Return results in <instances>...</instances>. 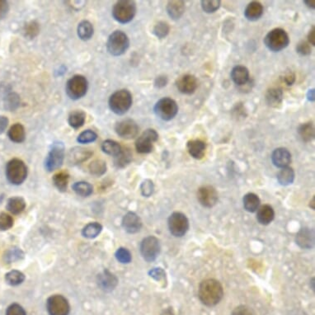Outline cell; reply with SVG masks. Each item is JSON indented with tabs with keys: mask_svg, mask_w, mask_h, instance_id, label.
Returning <instances> with one entry per match:
<instances>
[{
	"mask_svg": "<svg viewBox=\"0 0 315 315\" xmlns=\"http://www.w3.org/2000/svg\"><path fill=\"white\" fill-rule=\"evenodd\" d=\"M139 125L132 119H125L116 123L115 131L119 136L125 139H134L139 134Z\"/></svg>",
	"mask_w": 315,
	"mask_h": 315,
	"instance_id": "cell-14",
	"label": "cell"
},
{
	"mask_svg": "<svg viewBox=\"0 0 315 315\" xmlns=\"http://www.w3.org/2000/svg\"><path fill=\"white\" fill-rule=\"evenodd\" d=\"M74 193L80 197H87L92 195L93 192V186L87 182H77L72 186Z\"/></svg>",
	"mask_w": 315,
	"mask_h": 315,
	"instance_id": "cell-37",
	"label": "cell"
},
{
	"mask_svg": "<svg viewBox=\"0 0 315 315\" xmlns=\"http://www.w3.org/2000/svg\"><path fill=\"white\" fill-rule=\"evenodd\" d=\"M243 207L246 211L253 213L259 208L260 199L254 193H248L243 197Z\"/></svg>",
	"mask_w": 315,
	"mask_h": 315,
	"instance_id": "cell-32",
	"label": "cell"
},
{
	"mask_svg": "<svg viewBox=\"0 0 315 315\" xmlns=\"http://www.w3.org/2000/svg\"><path fill=\"white\" fill-rule=\"evenodd\" d=\"M297 53L302 56H308L311 53V47L308 42L302 41L297 45L296 47Z\"/></svg>",
	"mask_w": 315,
	"mask_h": 315,
	"instance_id": "cell-53",
	"label": "cell"
},
{
	"mask_svg": "<svg viewBox=\"0 0 315 315\" xmlns=\"http://www.w3.org/2000/svg\"><path fill=\"white\" fill-rule=\"evenodd\" d=\"M136 14V5L132 0H120L112 9V17L121 24H129Z\"/></svg>",
	"mask_w": 315,
	"mask_h": 315,
	"instance_id": "cell-3",
	"label": "cell"
},
{
	"mask_svg": "<svg viewBox=\"0 0 315 315\" xmlns=\"http://www.w3.org/2000/svg\"><path fill=\"white\" fill-rule=\"evenodd\" d=\"M263 6L262 4L257 1H253L246 7L244 10V16L248 21H257L261 19L263 14Z\"/></svg>",
	"mask_w": 315,
	"mask_h": 315,
	"instance_id": "cell-24",
	"label": "cell"
},
{
	"mask_svg": "<svg viewBox=\"0 0 315 315\" xmlns=\"http://www.w3.org/2000/svg\"><path fill=\"white\" fill-rule=\"evenodd\" d=\"M92 154L93 152L90 149L82 147H75L69 152L68 162L70 163V165L80 164L88 160Z\"/></svg>",
	"mask_w": 315,
	"mask_h": 315,
	"instance_id": "cell-21",
	"label": "cell"
},
{
	"mask_svg": "<svg viewBox=\"0 0 315 315\" xmlns=\"http://www.w3.org/2000/svg\"><path fill=\"white\" fill-rule=\"evenodd\" d=\"M271 161L276 167L284 169L291 163V153L287 148H277L271 153Z\"/></svg>",
	"mask_w": 315,
	"mask_h": 315,
	"instance_id": "cell-17",
	"label": "cell"
},
{
	"mask_svg": "<svg viewBox=\"0 0 315 315\" xmlns=\"http://www.w3.org/2000/svg\"><path fill=\"white\" fill-rule=\"evenodd\" d=\"M10 10V5L9 3L5 0H0V20L5 19Z\"/></svg>",
	"mask_w": 315,
	"mask_h": 315,
	"instance_id": "cell-55",
	"label": "cell"
},
{
	"mask_svg": "<svg viewBox=\"0 0 315 315\" xmlns=\"http://www.w3.org/2000/svg\"><path fill=\"white\" fill-rule=\"evenodd\" d=\"M265 100L269 107H278L283 101L282 90L278 88H270L266 93Z\"/></svg>",
	"mask_w": 315,
	"mask_h": 315,
	"instance_id": "cell-27",
	"label": "cell"
},
{
	"mask_svg": "<svg viewBox=\"0 0 315 315\" xmlns=\"http://www.w3.org/2000/svg\"><path fill=\"white\" fill-rule=\"evenodd\" d=\"M188 153L195 160H202L206 154V144L202 139H191L187 144Z\"/></svg>",
	"mask_w": 315,
	"mask_h": 315,
	"instance_id": "cell-20",
	"label": "cell"
},
{
	"mask_svg": "<svg viewBox=\"0 0 315 315\" xmlns=\"http://www.w3.org/2000/svg\"><path fill=\"white\" fill-rule=\"evenodd\" d=\"M153 111L156 116L163 121H171L179 112V106L174 99L164 97L156 102Z\"/></svg>",
	"mask_w": 315,
	"mask_h": 315,
	"instance_id": "cell-9",
	"label": "cell"
},
{
	"mask_svg": "<svg viewBox=\"0 0 315 315\" xmlns=\"http://www.w3.org/2000/svg\"><path fill=\"white\" fill-rule=\"evenodd\" d=\"M25 280V276L21 271L14 270V271H10L6 274L5 276V280L9 285L12 286H16V285H21Z\"/></svg>",
	"mask_w": 315,
	"mask_h": 315,
	"instance_id": "cell-40",
	"label": "cell"
},
{
	"mask_svg": "<svg viewBox=\"0 0 315 315\" xmlns=\"http://www.w3.org/2000/svg\"><path fill=\"white\" fill-rule=\"evenodd\" d=\"M168 78L165 75H160V76L156 78L154 80V86L158 88H162L168 84Z\"/></svg>",
	"mask_w": 315,
	"mask_h": 315,
	"instance_id": "cell-56",
	"label": "cell"
},
{
	"mask_svg": "<svg viewBox=\"0 0 315 315\" xmlns=\"http://www.w3.org/2000/svg\"><path fill=\"white\" fill-rule=\"evenodd\" d=\"M64 160L65 145L61 141L54 142L45 160V169L48 172L59 170L62 166Z\"/></svg>",
	"mask_w": 315,
	"mask_h": 315,
	"instance_id": "cell-7",
	"label": "cell"
},
{
	"mask_svg": "<svg viewBox=\"0 0 315 315\" xmlns=\"http://www.w3.org/2000/svg\"><path fill=\"white\" fill-rule=\"evenodd\" d=\"M122 226L129 234H135L140 230L142 221L134 212H128L122 220Z\"/></svg>",
	"mask_w": 315,
	"mask_h": 315,
	"instance_id": "cell-18",
	"label": "cell"
},
{
	"mask_svg": "<svg viewBox=\"0 0 315 315\" xmlns=\"http://www.w3.org/2000/svg\"><path fill=\"white\" fill-rule=\"evenodd\" d=\"M140 190H141L142 195L144 197H150L151 195L153 194V182L149 180V179L144 180L142 183L141 186H140Z\"/></svg>",
	"mask_w": 315,
	"mask_h": 315,
	"instance_id": "cell-49",
	"label": "cell"
},
{
	"mask_svg": "<svg viewBox=\"0 0 315 315\" xmlns=\"http://www.w3.org/2000/svg\"><path fill=\"white\" fill-rule=\"evenodd\" d=\"M97 139V133L92 130H86L79 134L77 138V141L80 144H88V143L95 141Z\"/></svg>",
	"mask_w": 315,
	"mask_h": 315,
	"instance_id": "cell-45",
	"label": "cell"
},
{
	"mask_svg": "<svg viewBox=\"0 0 315 315\" xmlns=\"http://www.w3.org/2000/svg\"><path fill=\"white\" fill-rule=\"evenodd\" d=\"M290 38L285 30L275 28L270 31L264 38V44L269 51L278 52L288 47Z\"/></svg>",
	"mask_w": 315,
	"mask_h": 315,
	"instance_id": "cell-6",
	"label": "cell"
},
{
	"mask_svg": "<svg viewBox=\"0 0 315 315\" xmlns=\"http://www.w3.org/2000/svg\"><path fill=\"white\" fill-rule=\"evenodd\" d=\"M24 257V253L23 251L19 248H11L10 250H8L5 253L4 260L6 263H12V262H16L19 260H21Z\"/></svg>",
	"mask_w": 315,
	"mask_h": 315,
	"instance_id": "cell-43",
	"label": "cell"
},
{
	"mask_svg": "<svg viewBox=\"0 0 315 315\" xmlns=\"http://www.w3.org/2000/svg\"><path fill=\"white\" fill-rule=\"evenodd\" d=\"M139 250L146 262H153L160 253V240L154 236L146 237L140 243Z\"/></svg>",
	"mask_w": 315,
	"mask_h": 315,
	"instance_id": "cell-11",
	"label": "cell"
},
{
	"mask_svg": "<svg viewBox=\"0 0 315 315\" xmlns=\"http://www.w3.org/2000/svg\"><path fill=\"white\" fill-rule=\"evenodd\" d=\"M8 136L10 138L11 141L14 143H23L26 139L25 129L24 125L20 123H16L13 125L9 130L8 132Z\"/></svg>",
	"mask_w": 315,
	"mask_h": 315,
	"instance_id": "cell-28",
	"label": "cell"
},
{
	"mask_svg": "<svg viewBox=\"0 0 315 315\" xmlns=\"http://www.w3.org/2000/svg\"><path fill=\"white\" fill-rule=\"evenodd\" d=\"M218 193L212 186H204L197 192L198 202L206 208L213 207L218 202Z\"/></svg>",
	"mask_w": 315,
	"mask_h": 315,
	"instance_id": "cell-15",
	"label": "cell"
},
{
	"mask_svg": "<svg viewBox=\"0 0 315 315\" xmlns=\"http://www.w3.org/2000/svg\"><path fill=\"white\" fill-rule=\"evenodd\" d=\"M88 89V79L80 74L74 75L69 79L65 87L66 94L72 100H79L84 97Z\"/></svg>",
	"mask_w": 315,
	"mask_h": 315,
	"instance_id": "cell-8",
	"label": "cell"
},
{
	"mask_svg": "<svg viewBox=\"0 0 315 315\" xmlns=\"http://www.w3.org/2000/svg\"><path fill=\"white\" fill-rule=\"evenodd\" d=\"M47 309L50 315H69L70 303L61 294H54L47 299Z\"/></svg>",
	"mask_w": 315,
	"mask_h": 315,
	"instance_id": "cell-12",
	"label": "cell"
},
{
	"mask_svg": "<svg viewBox=\"0 0 315 315\" xmlns=\"http://www.w3.org/2000/svg\"><path fill=\"white\" fill-rule=\"evenodd\" d=\"M9 125V119L5 116H0V134L5 132Z\"/></svg>",
	"mask_w": 315,
	"mask_h": 315,
	"instance_id": "cell-57",
	"label": "cell"
},
{
	"mask_svg": "<svg viewBox=\"0 0 315 315\" xmlns=\"http://www.w3.org/2000/svg\"><path fill=\"white\" fill-rule=\"evenodd\" d=\"M224 296V289L220 281L216 279H206L201 282L198 289V297L205 305L212 307L218 304Z\"/></svg>",
	"mask_w": 315,
	"mask_h": 315,
	"instance_id": "cell-1",
	"label": "cell"
},
{
	"mask_svg": "<svg viewBox=\"0 0 315 315\" xmlns=\"http://www.w3.org/2000/svg\"><path fill=\"white\" fill-rule=\"evenodd\" d=\"M296 243L300 248L310 249L314 244V232L308 228H303L296 235Z\"/></svg>",
	"mask_w": 315,
	"mask_h": 315,
	"instance_id": "cell-19",
	"label": "cell"
},
{
	"mask_svg": "<svg viewBox=\"0 0 315 315\" xmlns=\"http://www.w3.org/2000/svg\"><path fill=\"white\" fill-rule=\"evenodd\" d=\"M149 276L156 280H161L165 278V272L162 268H153L149 272Z\"/></svg>",
	"mask_w": 315,
	"mask_h": 315,
	"instance_id": "cell-54",
	"label": "cell"
},
{
	"mask_svg": "<svg viewBox=\"0 0 315 315\" xmlns=\"http://www.w3.org/2000/svg\"><path fill=\"white\" fill-rule=\"evenodd\" d=\"M86 121V113L82 110H75L69 115L68 123L74 129L78 130L84 125Z\"/></svg>",
	"mask_w": 315,
	"mask_h": 315,
	"instance_id": "cell-29",
	"label": "cell"
},
{
	"mask_svg": "<svg viewBox=\"0 0 315 315\" xmlns=\"http://www.w3.org/2000/svg\"><path fill=\"white\" fill-rule=\"evenodd\" d=\"M303 3L305 4L306 6L307 7L309 8V9H312L313 10L315 8V1L314 0H304Z\"/></svg>",
	"mask_w": 315,
	"mask_h": 315,
	"instance_id": "cell-60",
	"label": "cell"
},
{
	"mask_svg": "<svg viewBox=\"0 0 315 315\" xmlns=\"http://www.w3.org/2000/svg\"><path fill=\"white\" fill-rule=\"evenodd\" d=\"M28 177V167L23 160L14 159L6 165V178L13 185H21Z\"/></svg>",
	"mask_w": 315,
	"mask_h": 315,
	"instance_id": "cell-4",
	"label": "cell"
},
{
	"mask_svg": "<svg viewBox=\"0 0 315 315\" xmlns=\"http://www.w3.org/2000/svg\"><path fill=\"white\" fill-rule=\"evenodd\" d=\"M93 33L94 29L90 22L84 20L79 23L77 28V34L79 39H81L82 41H88L93 37Z\"/></svg>",
	"mask_w": 315,
	"mask_h": 315,
	"instance_id": "cell-30",
	"label": "cell"
},
{
	"mask_svg": "<svg viewBox=\"0 0 315 315\" xmlns=\"http://www.w3.org/2000/svg\"><path fill=\"white\" fill-rule=\"evenodd\" d=\"M294 180V172L291 168L281 169L277 174V181L280 185L288 186L293 183Z\"/></svg>",
	"mask_w": 315,
	"mask_h": 315,
	"instance_id": "cell-35",
	"label": "cell"
},
{
	"mask_svg": "<svg viewBox=\"0 0 315 315\" xmlns=\"http://www.w3.org/2000/svg\"><path fill=\"white\" fill-rule=\"evenodd\" d=\"M26 207V202L24 198L19 197H11L8 200L6 209L8 211L14 214L19 215L24 211Z\"/></svg>",
	"mask_w": 315,
	"mask_h": 315,
	"instance_id": "cell-31",
	"label": "cell"
},
{
	"mask_svg": "<svg viewBox=\"0 0 315 315\" xmlns=\"http://www.w3.org/2000/svg\"><path fill=\"white\" fill-rule=\"evenodd\" d=\"M70 180V175L66 172H60L55 174L52 179L54 185L60 192H65L67 190L68 184Z\"/></svg>",
	"mask_w": 315,
	"mask_h": 315,
	"instance_id": "cell-34",
	"label": "cell"
},
{
	"mask_svg": "<svg viewBox=\"0 0 315 315\" xmlns=\"http://www.w3.org/2000/svg\"><path fill=\"white\" fill-rule=\"evenodd\" d=\"M294 80H295V76H294V74L293 73H288L284 76V81L288 86H290L294 84Z\"/></svg>",
	"mask_w": 315,
	"mask_h": 315,
	"instance_id": "cell-58",
	"label": "cell"
},
{
	"mask_svg": "<svg viewBox=\"0 0 315 315\" xmlns=\"http://www.w3.org/2000/svg\"><path fill=\"white\" fill-rule=\"evenodd\" d=\"M166 10L171 19L179 20L185 12V3L183 1H169Z\"/></svg>",
	"mask_w": 315,
	"mask_h": 315,
	"instance_id": "cell-26",
	"label": "cell"
},
{
	"mask_svg": "<svg viewBox=\"0 0 315 315\" xmlns=\"http://www.w3.org/2000/svg\"><path fill=\"white\" fill-rule=\"evenodd\" d=\"M88 170L92 175L97 177L102 176L107 172V165L102 160H96L88 165Z\"/></svg>",
	"mask_w": 315,
	"mask_h": 315,
	"instance_id": "cell-41",
	"label": "cell"
},
{
	"mask_svg": "<svg viewBox=\"0 0 315 315\" xmlns=\"http://www.w3.org/2000/svg\"><path fill=\"white\" fill-rule=\"evenodd\" d=\"M307 97L309 101H314V90L313 89H310L308 90V93H307Z\"/></svg>",
	"mask_w": 315,
	"mask_h": 315,
	"instance_id": "cell-61",
	"label": "cell"
},
{
	"mask_svg": "<svg viewBox=\"0 0 315 315\" xmlns=\"http://www.w3.org/2000/svg\"><path fill=\"white\" fill-rule=\"evenodd\" d=\"M159 139V134L153 129H147L135 141V148L139 153H149L153 151V144Z\"/></svg>",
	"mask_w": 315,
	"mask_h": 315,
	"instance_id": "cell-13",
	"label": "cell"
},
{
	"mask_svg": "<svg viewBox=\"0 0 315 315\" xmlns=\"http://www.w3.org/2000/svg\"><path fill=\"white\" fill-rule=\"evenodd\" d=\"M19 105V96L15 94V93H11V94L8 96L7 99H6V106H7L6 107H7L8 109L15 110Z\"/></svg>",
	"mask_w": 315,
	"mask_h": 315,
	"instance_id": "cell-52",
	"label": "cell"
},
{
	"mask_svg": "<svg viewBox=\"0 0 315 315\" xmlns=\"http://www.w3.org/2000/svg\"><path fill=\"white\" fill-rule=\"evenodd\" d=\"M275 217V212L271 206L263 205L257 209V220L261 225H267L272 222Z\"/></svg>",
	"mask_w": 315,
	"mask_h": 315,
	"instance_id": "cell-25",
	"label": "cell"
},
{
	"mask_svg": "<svg viewBox=\"0 0 315 315\" xmlns=\"http://www.w3.org/2000/svg\"><path fill=\"white\" fill-rule=\"evenodd\" d=\"M169 229L170 233L177 238L184 236L189 230V220L181 212H174L169 218Z\"/></svg>",
	"mask_w": 315,
	"mask_h": 315,
	"instance_id": "cell-10",
	"label": "cell"
},
{
	"mask_svg": "<svg viewBox=\"0 0 315 315\" xmlns=\"http://www.w3.org/2000/svg\"><path fill=\"white\" fill-rule=\"evenodd\" d=\"M102 226L99 223H89L82 230V234L87 239H94L102 232Z\"/></svg>",
	"mask_w": 315,
	"mask_h": 315,
	"instance_id": "cell-39",
	"label": "cell"
},
{
	"mask_svg": "<svg viewBox=\"0 0 315 315\" xmlns=\"http://www.w3.org/2000/svg\"><path fill=\"white\" fill-rule=\"evenodd\" d=\"M170 27L166 22H159L153 28V35L159 39L165 38L170 33Z\"/></svg>",
	"mask_w": 315,
	"mask_h": 315,
	"instance_id": "cell-42",
	"label": "cell"
},
{
	"mask_svg": "<svg viewBox=\"0 0 315 315\" xmlns=\"http://www.w3.org/2000/svg\"><path fill=\"white\" fill-rule=\"evenodd\" d=\"M24 32L26 37H28L30 39L35 38L39 34V24H37V22L35 21L30 22L28 24H26L25 27H24Z\"/></svg>",
	"mask_w": 315,
	"mask_h": 315,
	"instance_id": "cell-46",
	"label": "cell"
},
{
	"mask_svg": "<svg viewBox=\"0 0 315 315\" xmlns=\"http://www.w3.org/2000/svg\"><path fill=\"white\" fill-rule=\"evenodd\" d=\"M132 102L131 93L126 89H121L111 94L108 101V105L112 112L118 116H121L130 109Z\"/></svg>",
	"mask_w": 315,
	"mask_h": 315,
	"instance_id": "cell-2",
	"label": "cell"
},
{
	"mask_svg": "<svg viewBox=\"0 0 315 315\" xmlns=\"http://www.w3.org/2000/svg\"><path fill=\"white\" fill-rule=\"evenodd\" d=\"M115 256H116V260L122 263V264H128L132 260V257H131L130 251L125 248H118L116 253H115Z\"/></svg>",
	"mask_w": 315,
	"mask_h": 315,
	"instance_id": "cell-47",
	"label": "cell"
},
{
	"mask_svg": "<svg viewBox=\"0 0 315 315\" xmlns=\"http://www.w3.org/2000/svg\"><path fill=\"white\" fill-rule=\"evenodd\" d=\"M231 315H257L253 308L247 305H239L234 308Z\"/></svg>",
	"mask_w": 315,
	"mask_h": 315,
	"instance_id": "cell-51",
	"label": "cell"
},
{
	"mask_svg": "<svg viewBox=\"0 0 315 315\" xmlns=\"http://www.w3.org/2000/svg\"><path fill=\"white\" fill-rule=\"evenodd\" d=\"M162 315H174V314H172L171 310H166L165 312V314H162Z\"/></svg>",
	"mask_w": 315,
	"mask_h": 315,
	"instance_id": "cell-62",
	"label": "cell"
},
{
	"mask_svg": "<svg viewBox=\"0 0 315 315\" xmlns=\"http://www.w3.org/2000/svg\"><path fill=\"white\" fill-rule=\"evenodd\" d=\"M102 150L103 153H107L108 155L116 157L119 153H121V146L118 142L112 140V139H107L102 142Z\"/></svg>",
	"mask_w": 315,
	"mask_h": 315,
	"instance_id": "cell-33",
	"label": "cell"
},
{
	"mask_svg": "<svg viewBox=\"0 0 315 315\" xmlns=\"http://www.w3.org/2000/svg\"><path fill=\"white\" fill-rule=\"evenodd\" d=\"M298 134L303 141H311L314 138V127L311 122L304 123L298 128Z\"/></svg>",
	"mask_w": 315,
	"mask_h": 315,
	"instance_id": "cell-38",
	"label": "cell"
},
{
	"mask_svg": "<svg viewBox=\"0 0 315 315\" xmlns=\"http://www.w3.org/2000/svg\"><path fill=\"white\" fill-rule=\"evenodd\" d=\"M308 41L311 45L315 46V28L312 27V29L309 31L308 34Z\"/></svg>",
	"mask_w": 315,
	"mask_h": 315,
	"instance_id": "cell-59",
	"label": "cell"
},
{
	"mask_svg": "<svg viewBox=\"0 0 315 315\" xmlns=\"http://www.w3.org/2000/svg\"><path fill=\"white\" fill-rule=\"evenodd\" d=\"M132 160V153L129 148H121V153L115 157V165L116 167L125 168Z\"/></svg>",
	"mask_w": 315,
	"mask_h": 315,
	"instance_id": "cell-36",
	"label": "cell"
},
{
	"mask_svg": "<svg viewBox=\"0 0 315 315\" xmlns=\"http://www.w3.org/2000/svg\"><path fill=\"white\" fill-rule=\"evenodd\" d=\"M129 47V37L122 31H115L107 39V50L111 56H121L126 52Z\"/></svg>",
	"mask_w": 315,
	"mask_h": 315,
	"instance_id": "cell-5",
	"label": "cell"
},
{
	"mask_svg": "<svg viewBox=\"0 0 315 315\" xmlns=\"http://www.w3.org/2000/svg\"><path fill=\"white\" fill-rule=\"evenodd\" d=\"M231 79L236 85H245L249 80V71L243 65H237L232 70Z\"/></svg>",
	"mask_w": 315,
	"mask_h": 315,
	"instance_id": "cell-23",
	"label": "cell"
},
{
	"mask_svg": "<svg viewBox=\"0 0 315 315\" xmlns=\"http://www.w3.org/2000/svg\"><path fill=\"white\" fill-rule=\"evenodd\" d=\"M98 285L103 290H112L115 289L118 280L113 274H111L108 270H105L102 274L98 275Z\"/></svg>",
	"mask_w": 315,
	"mask_h": 315,
	"instance_id": "cell-22",
	"label": "cell"
},
{
	"mask_svg": "<svg viewBox=\"0 0 315 315\" xmlns=\"http://www.w3.org/2000/svg\"><path fill=\"white\" fill-rule=\"evenodd\" d=\"M6 315H27V313L25 309L20 304L13 303L7 308Z\"/></svg>",
	"mask_w": 315,
	"mask_h": 315,
	"instance_id": "cell-50",
	"label": "cell"
},
{
	"mask_svg": "<svg viewBox=\"0 0 315 315\" xmlns=\"http://www.w3.org/2000/svg\"><path fill=\"white\" fill-rule=\"evenodd\" d=\"M176 86L178 90L183 94L191 95L195 93L198 87V82L194 75L184 74L177 79Z\"/></svg>",
	"mask_w": 315,
	"mask_h": 315,
	"instance_id": "cell-16",
	"label": "cell"
},
{
	"mask_svg": "<svg viewBox=\"0 0 315 315\" xmlns=\"http://www.w3.org/2000/svg\"><path fill=\"white\" fill-rule=\"evenodd\" d=\"M220 0H202L201 2L202 10L206 14H214L216 13L220 7Z\"/></svg>",
	"mask_w": 315,
	"mask_h": 315,
	"instance_id": "cell-44",
	"label": "cell"
},
{
	"mask_svg": "<svg viewBox=\"0 0 315 315\" xmlns=\"http://www.w3.org/2000/svg\"><path fill=\"white\" fill-rule=\"evenodd\" d=\"M14 220L12 216L9 214L2 212L0 213V230H9L14 226Z\"/></svg>",
	"mask_w": 315,
	"mask_h": 315,
	"instance_id": "cell-48",
	"label": "cell"
}]
</instances>
